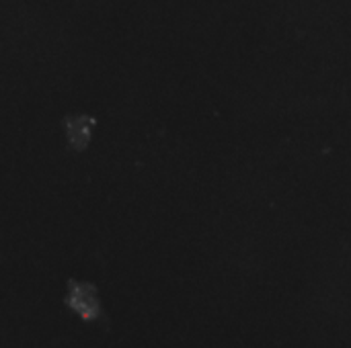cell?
I'll use <instances>...</instances> for the list:
<instances>
[{
  "instance_id": "obj_1",
  "label": "cell",
  "mask_w": 351,
  "mask_h": 348,
  "mask_svg": "<svg viewBox=\"0 0 351 348\" xmlns=\"http://www.w3.org/2000/svg\"><path fill=\"white\" fill-rule=\"evenodd\" d=\"M64 306L68 310H72L74 314H78L80 320L86 324L105 320L103 306L99 299V291L93 283L70 279L68 289H66V297H64Z\"/></svg>"
},
{
  "instance_id": "obj_2",
  "label": "cell",
  "mask_w": 351,
  "mask_h": 348,
  "mask_svg": "<svg viewBox=\"0 0 351 348\" xmlns=\"http://www.w3.org/2000/svg\"><path fill=\"white\" fill-rule=\"evenodd\" d=\"M95 125V119L86 115H76L66 119V131H68V142L74 150H84L90 139V127Z\"/></svg>"
}]
</instances>
